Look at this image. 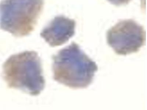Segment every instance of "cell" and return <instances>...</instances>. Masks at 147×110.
<instances>
[{
	"label": "cell",
	"mask_w": 147,
	"mask_h": 110,
	"mask_svg": "<svg viewBox=\"0 0 147 110\" xmlns=\"http://www.w3.org/2000/svg\"><path fill=\"white\" fill-rule=\"evenodd\" d=\"M52 67L54 79L74 89L88 87L98 70L96 64L75 42L53 56Z\"/></svg>",
	"instance_id": "obj_1"
},
{
	"label": "cell",
	"mask_w": 147,
	"mask_h": 110,
	"mask_svg": "<svg viewBox=\"0 0 147 110\" xmlns=\"http://www.w3.org/2000/svg\"><path fill=\"white\" fill-rule=\"evenodd\" d=\"M2 75L9 87L32 96L40 94L45 86L41 60L34 51L10 56L3 65Z\"/></svg>",
	"instance_id": "obj_2"
},
{
	"label": "cell",
	"mask_w": 147,
	"mask_h": 110,
	"mask_svg": "<svg viewBox=\"0 0 147 110\" xmlns=\"http://www.w3.org/2000/svg\"><path fill=\"white\" fill-rule=\"evenodd\" d=\"M44 0H2L0 29L22 37L34 31L44 7Z\"/></svg>",
	"instance_id": "obj_3"
},
{
	"label": "cell",
	"mask_w": 147,
	"mask_h": 110,
	"mask_svg": "<svg viewBox=\"0 0 147 110\" xmlns=\"http://www.w3.org/2000/svg\"><path fill=\"white\" fill-rule=\"evenodd\" d=\"M107 44L115 53L127 55L136 53L145 44L144 28L131 19L120 21L107 33Z\"/></svg>",
	"instance_id": "obj_4"
},
{
	"label": "cell",
	"mask_w": 147,
	"mask_h": 110,
	"mask_svg": "<svg viewBox=\"0 0 147 110\" xmlns=\"http://www.w3.org/2000/svg\"><path fill=\"white\" fill-rule=\"evenodd\" d=\"M76 26L74 19L59 15L43 29L40 35L51 46H58L65 44L74 35Z\"/></svg>",
	"instance_id": "obj_5"
},
{
	"label": "cell",
	"mask_w": 147,
	"mask_h": 110,
	"mask_svg": "<svg viewBox=\"0 0 147 110\" xmlns=\"http://www.w3.org/2000/svg\"><path fill=\"white\" fill-rule=\"evenodd\" d=\"M110 3L117 6L128 4L131 0H107Z\"/></svg>",
	"instance_id": "obj_6"
}]
</instances>
